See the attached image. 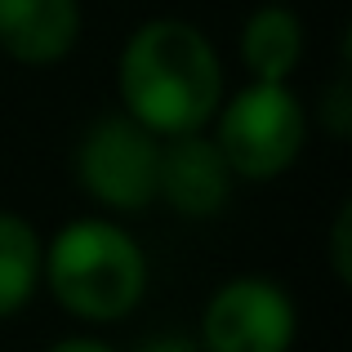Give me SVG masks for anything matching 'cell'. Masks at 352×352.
<instances>
[{"label": "cell", "instance_id": "obj_1", "mask_svg": "<svg viewBox=\"0 0 352 352\" xmlns=\"http://www.w3.org/2000/svg\"><path fill=\"white\" fill-rule=\"evenodd\" d=\"M125 116L156 138L192 134L223 103V63L210 36L188 18H147L134 27L116 63Z\"/></svg>", "mask_w": 352, "mask_h": 352}, {"label": "cell", "instance_id": "obj_2", "mask_svg": "<svg viewBox=\"0 0 352 352\" xmlns=\"http://www.w3.org/2000/svg\"><path fill=\"white\" fill-rule=\"evenodd\" d=\"M41 281L80 321H125L147 294V254L112 219H72L45 245Z\"/></svg>", "mask_w": 352, "mask_h": 352}, {"label": "cell", "instance_id": "obj_3", "mask_svg": "<svg viewBox=\"0 0 352 352\" xmlns=\"http://www.w3.org/2000/svg\"><path fill=\"white\" fill-rule=\"evenodd\" d=\"M214 143L236 179L272 183L299 161L308 143V107L290 80H250L214 112Z\"/></svg>", "mask_w": 352, "mask_h": 352}, {"label": "cell", "instance_id": "obj_4", "mask_svg": "<svg viewBox=\"0 0 352 352\" xmlns=\"http://www.w3.org/2000/svg\"><path fill=\"white\" fill-rule=\"evenodd\" d=\"M76 179L85 197L107 210H147L161 183V138L125 112L98 116L76 147Z\"/></svg>", "mask_w": 352, "mask_h": 352}, {"label": "cell", "instance_id": "obj_5", "mask_svg": "<svg viewBox=\"0 0 352 352\" xmlns=\"http://www.w3.org/2000/svg\"><path fill=\"white\" fill-rule=\"evenodd\" d=\"M294 335H299L294 299L272 276H232L210 294L201 312L206 352H290Z\"/></svg>", "mask_w": 352, "mask_h": 352}, {"label": "cell", "instance_id": "obj_6", "mask_svg": "<svg viewBox=\"0 0 352 352\" xmlns=\"http://www.w3.org/2000/svg\"><path fill=\"white\" fill-rule=\"evenodd\" d=\"M236 174L228 156L219 152L214 134L192 129V134L161 138V183H156V201L183 219H219L232 201Z\"/></svg>", "mask_w": 352, "mask_h": 352}, {"label": "cell", "instance_id": "obj_7", "mask_svg": "<svg viewBox=\"0 0 352 352\" xmlns=\"http://www.w3.org/2000/svg\"><path fill=\"white\" fill-rule=\"evenodd\" d=\"M80 0H0V54L23 67H54L80 41Z\"/></svg>", "mask_w": 352, "mask_h": 352}, {"label": "cell", "instance_id": "obj_8", "mask_svg": "<svg viewBox=\"0 0 352 352\" xmlns=\"http://www.w3.org/2000/svg\"><path fill=\"white\" fill-rule=\"evenodd\" d=\"M241 63L254 80H290L303 63V23L290 5H258L241 27Z\"/></svg>", "mask_w": 352, "mask_h": 352}, {"label": "cell", "instance_id": "obj_9", "mask_svg": "<svg viewBox=\"0 0 352 352\" xmlns=\"http://www.w3.org/2000/svg\"><path fill=\"white\" fill-rule=\"evenodd\" d=\"M41 258L45 241L32 228V219L0 210V321L23 312L41 285Z\"/></svg>", "mask_w": 352, "mask_h": 352}, {"label": "cell", "instance_id": "obj_10", "mask_svg": "<svg viewBox=\"0 0 352 352\" xmlns=\"http://www.w3.org/2000/svg\"><path fill=\"white\" fill-rule=\"evenodd\" d=\"M330 267L339 281H352V206H339L335 228H330Z\"/></svg>", "mask_w": 352, "mask_h": 352}, {"label": "cell", "instance_id": "obj_11", "mask_svg": "<svg viewBox=\"0 0 352 352\" xmlns=\"http://www.w3.org/2000/svg\"><path fill=\"white\" fill-rule=\"evenodd\" d=\"M326 125L335 129V134H348V125H352V94H348L344 80L326 94Z\"/></svg>", "mask_w": 352, "mask_h": 352}, {"label": "cell", "instance_id": "obj_12", "mask_svg": "<svg viewBox=\"0 0 352 352\" xmlns=\"http://www.w3.org/2000/svg\"><path fill=\"white\" fill-rule=\"evenodd\" d=\"M45 352H116V348L103 344V339H89V335H72V339H58V344H50Z\"/></svg>", "mask_w": 352, "mask_h": 352}, {"label": "cell", "instance_id": "obj_13", "mask_svg": "<svg viewBox=\"0 0 352 352\" xmlns=\"http://www.w3.org/2000/svg\"><path fill=\"white\" fill-rule=\"evenodd\" d=\"M138 352H206V348L192 344V339H183V335H165V339H152V344H143Z\"/></svg>", "mask_w": 352, "mask_h": 352}]
</instances>
